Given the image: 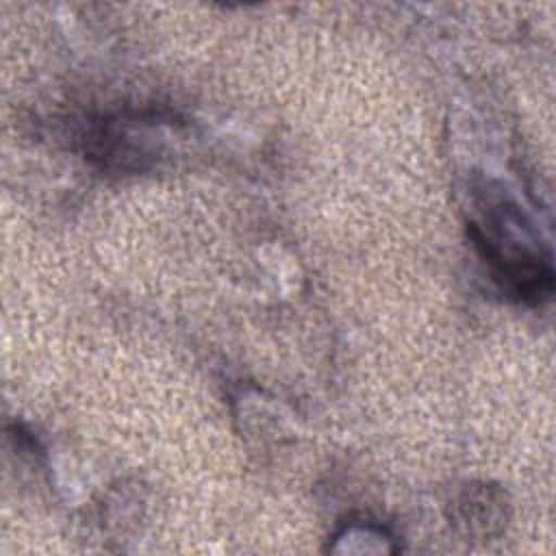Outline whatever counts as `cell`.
Wrapping results in <instances>:
<instances>
[{"label": "cell", "instance_id": "6da1fadb", "mask_svg": "<svg viewBox=\"0 0 556 556\" xmlns=\"http://www.w3.org/2000/svg\"><path fill=\"white\" fill-rule=\"evenodd\" d=\"M469 237L504 295L521 304H541L552 295V256L508 195L482 193L480 217L469 224Z\"/></svg>", "mask_w": 556, "mask_h": 556}, {"label": "cell", "instance_id": "7a4b0ae2", "mask_svg": "<svg viewBox=\"0 0 556 556\" xmlns=\"http://www.w3.org/2000/svg\"><path fill=\"white\" fill-rule=\"evenodd\" d=\"M161 122L143 117H113L89 135L87 154L113 172H143L161 154Z\"/></svg>", "mask_w": 556, "mask_h": 556}]
</instances>
